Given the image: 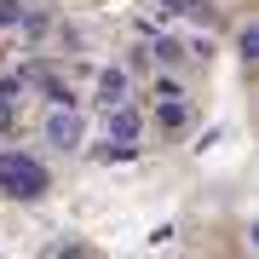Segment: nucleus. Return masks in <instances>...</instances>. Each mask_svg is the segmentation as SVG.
Masks as SVG:
<instances>
[{"label":"nucleus","mask_w":259,"mask_h":259,"mask_svg":"<svg viewBox=\"0 0 259 259\" xmlns=\"http://www.w3.org/2000/svg\"><path fill=\"white\" fill-rule=\"evenodd\" d=\"M0 190L23 196V202H40L47 196V167L23 150H0Z\"/></svg>","instance_id":"1"},{"label":"nucleus","mask_w":259,"mask_h":259,"mask_svg":"<svg viewBox=\"0 0 259 259\" xmlns=\"http://www.w3.org/2000/svg\"><path fill=\"white\" fill-rule=\"evenodd\" d=\"M47 144H58V150H81V139H87V121H81V110L75 104H58V110L47 115Z\"/></svg>","instance_id":"2"},{"label":"nucleus","mask_w":259,"mask_h":259,"mask_svg":"<svg viewBox=\"0 0 259 259\" xmlns=\"http://www.w3.org/2000/svg\"><path fill=\"white\" fill-rule=\"evenodd\" d=\"M127 93H133V75L121 69V64H110V69L98 75V104H104V110H110V104H127Z\"/></svg>","instance_id":"3"},{"label":"nucleus","mask_w":259,"mask_h":259,"mask_svg":"<svg viewBox=\"0 0 259 259\" xmlns=\"http://www.w3.org/2000/svg\"><path fill=\"white\" fill-rule=\"evenodd\" d=\"M139 139V110L133 104H110V144H133Z\"/></svg>","instance_id":"4"},{"label":"nucleus","mask_w":259,"mask_h":259,"mask_svg":"<svg viewBox=\"0 0 259 259\" xmlns=\"http://www.w3.org/2000/svg\"><path fill=\"white\" fill-rule=\"evenodd\" d=\"M156 121H161V127H167V133H179V127H185V121H190V115H185V104H179V98H167V104H161V110H156Z\"/></svg>","instance_id":"5"},{"label":"nucleus","mask_w":259,"mask_h":259,"mask_svg":"<svg viewBox=\"0 0 259 259\" xmlns=\"http://www.w3.org/2000/svg\"><path fill=\"white\" fill-rule=\"evenodd\" d=\"M150 52H156V64H179V58H185V40L161 35V40H156V47H150Z\"/></svg>","instance_id":"6"},{"label":"nucleus","mask_w":259,"mask_h":259,"mask_svg":"<svg viewBox=\"0 0 259 259\" xmlns=\"http://www.w3.org/2000/svg\"><path fill=\"white\" fill-rule=\"evenodd\" d=\"M236 52L248 58V64L259 58V23H248V29H242V35H236Z\"/></svg>","instance_id":"7"},{"label":"nucleus","mask_w":259,"mask_h":259,"mask_svg":"<svg viewBox=\"0 0 259 259\" xmlns=\"http://www.w3.org/2000/svg\"><path fill=\"white\" fill-rule=\"evenodd\" d=\"M23 23V0H0V29H18Z\"/></svg>","instance_id":"8"},{"label":"nucleus","mask_w":259,"mask_h":259,"mask_svg":"<svg viewBox=\"0 0 259 259\" xmlns=\"http://www.w3.org/2000/svg\"><path fill=\"white\" fill-rule=\"evenodd\" d=\"M150 6H156L161 18H173V12H185V0H150Z\"/></svg>","instance_id":"9"}]
</instances>
